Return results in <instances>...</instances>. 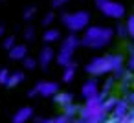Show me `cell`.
Listing matches in <instances>:
<instances>
[{"label": "cell", "instance_id": "cell-1", "mask_svg": "<svg viewBox=\"0 0 134 123\" xmlns=\"http://www.w3.org/2000/svg\"><path fill=\"white\" fill-rule=\"evenodd\" d=\"M123 55L121 53H108L103 57H94L88 64H86V72L92 77H101V75H108V74H118L123 70Z\"/></svg>", "mask_w": 134, "mask_h": 123}, {"label": "cell", "instance_id": "cell-2", "mask_svg": "<svg viewBox=\"0 0 134 123\" xmlns=\"http://www.w3.org/2000/svg\"><path fill=\"white\" fill-rule=\"evenodd\" d=\"M114 39V30L108 26H88L81 37V44L85 48L92 50H101L108 46Z\"/></svg>", "mask_w": 134, "mask_h": 123}, {"label": "cell", "instance_id": "cell-3", "mask_svg": "<svg viewBox=\"0 0 134 123\" xmlns=\"http://www.w3.org/2000/svg\"><path fill=\"white\" fill-rule=\"evenodd\" d=\"M107 116L108 114L103 108V97L101 96L86 99L85 105L79 108V118L85 119V121H88V123H105Z\"/></svg>", "mask_w": 134, "mask_h": 123}, {"label": "cell", "instance_id": "cell-4", "mask_svg": "<svg viewBox=\"0 0 134 123\" xmlns=\"http://www.w3.org/2000/svg\"><path fill=\"white\" fill-rule=\"evenodd\" d=\"M64 28L70 31V33H77V31H85L90 24V13L88 11H74V13H64L61 17Z\"/></svg>", "mask_w": 134, "mask_h": 123}, {"label": "cell", "instance_id": "cell-5", "mask_svg": "<svg viewBox=\"0 0 134 123\" xmlns=\"http://www.w3.org/2000/svg\"><path fill=\"white\" fill-rule=\"evenodd\" d=\"M96 8L108 19H123L125 17V6L116 0H94Z\"/></svg>", "mask_w": 134, "mask_h": 123}, {"label": "cell", "instance_id": "cell-6", "mask_svg": "<svg viewBox=\"0 0 134 123\" xmlns=\"http://www.w3.org/2000/svg\"><path fill=\"white\" fill-rule=\"evenodd\" d=\"M33 90L37 92V96H42V97H55L59 94V85L55 81H39Z\"/></svg>", "mask_w": 134, "mask_h": 123}, {"label": "cell", "instance_id": "cell-7", "mask_svg": "<svg viewBox=\"0 0 134 123\" xmlns=\"http://www.w3.org/2000/svg\"><path fill=\"white\" fill-rule=\"evenodd\" d=\"M81 96H83L85 99H92V97H97V96H99V83H97L96 77L86 79V81L83 83V86H81Z\"/></svg>", "mask_w": 134, "mask_h": 123}, {"label": "cell", "instance_id": "cell-8", "mask_svg": "<svg viewBox=\"0 0 134 123\" xmlns=\"http://www.w3.org/2000/svg\"><path fill=\"white\" fill-rule=\"evenodd\" d=\"M129 112H130V103L127 101V97H119L116 108L110 112V118H114V119H123V118L129 116Z\"/></svg>", "mask_w": 134, "mask_h": 123}, {"label": "cell", "instance_id": "cell-9", "mask_svg": "<svg viewBox=\"0 0 134 123\" xmlns=\"http://www.w3.org/2000/svg\"><path fill=\"white\" fill-rule=\"evenodd\" d=\"M55 50L52 48V46H44L42 50H41V53H39V59H37V63H39V66L41 68H48L53 61H55Z\"/></svg>", "mask_w": 134, "mask_h": 123}, {"label": "cell", "instance_id": "cell-10", "mask_svg": "<svg viewBox=\"0 0 134 123\" xmlns=\"http://www.w3.org/2000/svg\"><path fill=\"white\" fill-rule=\"evenodd\" d=\"M81 44V39L75 35V33H70L63 42H61V52H66V53H75L77 46Z\"/></svg>", "mask_w": 134, "mask_h": 123}, {"label": "cell", "instance_id": "cell-11", "mask_svg": "<svg viewBox=\"0 0 134 123\" xmlns=\"http://www.w3.org/2000/svg\"><path fill=\"white\" fill-rule=\"evenodd\" d=\"M33 118V108L31 107H22V108H19L15 114H13V123H28L30 119Z\"/></svg>", "mask_w": 134, "mask_h": 123}, {"label": "cell", "instance_id": "cell-12", "mask_svg": "<svg viewBox=\"0 0 134 123\" xmlns=\"http://www.w3.org/2000/svg\"><path fill=\"white\" fill-rule=\"evenodd\" d=\"M28 57V46L26 44H17L15 48L9 50V59L11 61H24Z\"/></svg>", "mask_w": 134, "mask_h": 123}, {"label": "cell", "instance_id": "cell-13", "mask_svg": "<svg viewBox=\"0 0 134 123\" xmlns=\"http://www.w3.org/2000/svg\"><path fill=\"white\" fill-rule=\"evenodd\" d=\"M59 39H61V31H59L57 28H48V30L42 33V41L48 42V46H50L52 42H57Z\"/></svg>", "mask_w": 134, "mask_h": 123}, {"label": "cell", "instance_id": "cell-14", "mask_svg": "<svg viewBox=\"0 0 134 123\" xmlns=\"http://www.w3.org/2000/svg\"><path fill=\"white\" fill-rule=\"evenodd\" d=\"M55 103L64 108L66 105L74 103V94H72V92H59V94L55 96Z\"/></svg>", "mask_w": 134, "mask_h": 123}, {"label": "cell", "instance_id": "cell-15", "mask_svg": "<svg viewBox=\"0 0 134 123\" xmlns=\"http://www.w3.org/2000/svg\"><path fill=\"white\" fill-rule=\"evenodd\" d=\"M79 108H81V107H77L75 103H70V105H66V107L63 108V114H64L70 121H72L75 116H79Z\"/></svg>", "mask_w": 134, "mask_h": 123}, {"label": "cell", "instance_id": "cell-16", "mask_svg": "<svg viewBox=\"0 0 134 123\" xmlns=\"http://www.w3.org/2000/svg\"><path fill=\"white\" fill-rule=\"evenodd\" d=\"M22 81H24V74H22V72H11L9 81H8V85H6V86L13 88V86H19Z\"/></svg>", "mask_w": 134, "mask_h": 123}, {"label": "cell", "instance_id": "cell-17", "mask_svg": "<svg viewBox=\"0 0 134 123\" xmlns=\"http://www.w3.org/2000/svg\"><path fill=\"white\" fill-rule=\"evenodd\" d=\"M118 99H119V97H116V96H108V97H105V99H103V108H105V112H107V114H110V112L116 108Z\"/></svg>", "mask_w": 134, "mask_h": 123}, {"label": "cell", "instance_id": "cell-18", "mask_svg": "<svg viewBox=\"0 0 134 123\" xmlns=\"http://www.w3.org/2000/svg\"><path fill=\"white\" fill-rule=\"evenodd\" d=\"M74 77H75V64H70L63 70V81L70 83V81H74Z\"/></svg>", "mask_w": 134, "mask_h": 123}, {"label": "cell", "instance_id": "cell-19", "mask_svg": "<svg viewBox=\"0 0 134 123\" xmlns=\"http://www.w3.org/2000/svg\"><path fill=\"white\" fill-rule=\"evenodd\" d=\"M2 44H4V48H6L8 52H9L11 48H15V46H17V39H15V35H8V37H4V42H2Z\"/></svg>", "mask_w": 134, "mask_h": 123}, {"label": "cell", "instance_id": "cell-20", "mask_svg": "<svg viewBox=\"0 0 134 123\" xmlns=\"http://www.w3.org/2000/svg\"><path fill=\"white\" fill-rule=\"evenodd\" d=\"M114 35H118V37H129V31H127V26L125 24H118L116 26V30H114Z\"/></svg>", "mask_w": 134, "mask_h": 123}, {"label": "cell", "instance_id": "cell-21", "mask_svg": "<svg viewBox=\"0 0 134 123\" xmlns=\"http://www.w3.org/2000/svg\"><path fill=\"white\" fill-rule=\"evenodd\" d=\"M125 26H127V31H129V37H130V39H134V15H130V17L127 19V22H125Z\"/></svg>", "mask_w": 134, "mask_h": 123}, {"label": "cell", "instance_id": "cell-22", "mask_svg": "<svg viewBox=\"0 0 134 123\" xmlns=\"http://www.w3.org/2000/svg\"><path fill=\"white\" fill-rule=\"evenodd\" d=\"M9 75H11V72L8 70V68H2L0 70V85H8V81H9Z\"/></svg>", "mask_w": 134, "mask_h": 123}, {"label": "cell", "instance_id": "cell-23", "mask_svg": "<svg viewBox=\"0 0 134 123\" xmlns=\"http://www.w3.org/2000/svg\"><path fill=\"white\" fill-rule=\"evenodd\" d=\"M22 63H24V68H28V70L37 68V64H39V63H37V59H33V57H30V55H28V57H26Z\"/></svg>", "mask_w": 134, "mask_h": 123}, {"label": "cell", "instance_id": "cell-24", "mask_svg": "<svg viewBox=\"0 0 134 123\" xmlns=\"http://www.w3.org/2000/svg\"><path fill=\"white\" fill-rule=\"evenodd\" d=\"M24 39H26L28 42H31V41L35 39V28H33V26H28V28L24 30Z\"/></svg>", "mask_w": 134, "mask_h": 123}, {"label": "cell", "instance_id": "cell-25", "mask_svg": "<svg viewBox=\"0 0 134 123\" xmlns=\"http://www.w3.org/2000/svg\"><path fill=\"white\" fill-rule=\"evenodd\" d=\"M35 13H37V8H35V6H30V8L24 9V19H26V20H31V19L35 17Z\"/></svg>", "mask_w": 134, "mask_h": 123}, {"label": "cell", "instance_id": "cell-26", "mask_svg": "<svg viewBox=\"0 0 134 123\" xmlns=\"http://www.w3.org/2000/svg\"><path fill=\"white\" fill-rule=\"evenodd\" d=\"M53 20H55V15H53V13H46V15L42 17V26L50 28V26L53 24Z\"/></svg>", "mask_w": 134, "mask_h": 123}, {"label": "cell", "instance_id": "cell-27", "mask_svg": "<svg viewBox=\"0 0 134 123\" xmlns=\"http://www.w3.org/2000/svg\"><path fill=\"white\" fill-rule=\"evenodd\" d=\"M53 123H70V119L64 116V114H61V116H57V118H53Z\"/></svg>", "mask_w": 134, "mask_h": 123}, {"label": "cell", "instance_id": "cell-28", "mask_svg": "<svg viewBox=\"0 0 134 123\" xmlns=\"http://www.w3.org/2000/svg\"><path fill=\"white\" fill-rule=\"evenodd\" d=\"M68 2H72V0H53V8H63Z\"/></svg>", "mask_w": 134, "mask_h": 123}, {"label": "cell", "instance_id": "cell-29", "mask_svg": "<svg viewBox=\"0 0 134 123\" xmlns=\"http://www.w3.org/2000/svg\"><path fill=\"white\" fill-rule=\"evenodd\" d=\"M129 70L134 72V50L130 52V57H129Z\"/></svg>", "mask_w": 134, "mask_h": 123}, {"label": "cell", "instance_id": "cell-30", "mask_svg": "<svg viewBox=\"0 0 134 123\" xmlns=\"http://www.w3.org/2000/svg\"><path fill=\"white\" fill-rule=\"evenodd\" d=\"M127 101H129L130 105H134V90H132V92H127Z\"/></svg>", "mask_w": 134, "mask_h": 123}, {"label": "cell", "instance_id": "cell-31", "mask_svg": "<svg viewBox=\"0 0 134 123\" xmlns=\"http://www.w3.org/2000/svg\"><path fill=\"white\" fill-rule=\"evenodd\" d=\"M37 123H53V118H46V119H39Z\"/></svg>", "mask_w": 134, "mask_h": 123}, {"label": "cell", "instance_id": "cell-32", "mask_svg": "<svg viewBox=\"0 0 134 123\" xmlns=\"http://www.w3.org/2000/svg\"><path fill=\"white\" fill-rule=\"evenodd\" d=\"M74 123H88V121H85V119H81V118H77V119H75Z\"/></svg>", "mask_w": 134, "mask_h": 123}, {"label": "cell", "instance_id": "cell-33", "mask_svg": "<svg viewBox=\"0 0 134 123\" xmlns=\"http://www.w3.org/2000/svg\"><path fill=\"white\" fill-rule=\"evenodd\" d=\"M4 31H6V28H4V26H0V37H4Z\"/></svg>", "mask_w": 134, "mask_h": 123}, {"label": "cell", "instance_id": "cell-34", "mask_svg": "<svg viewBox=\"0 0 134 123\" xmlns=\"http://www.w3.org/2000/svg\"><path fill=\"white\" fill-rule=\"evenodd\" d=\"M0 2H2V0H0Z\"/></svg>", "mask_w": 134, "mask_h": 123}]
</instances>
